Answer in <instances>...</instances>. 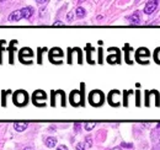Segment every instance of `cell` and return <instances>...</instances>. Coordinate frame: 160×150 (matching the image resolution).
Masks as SVG:
<instances>
[{"mask_svg": "<svg viewBox=\"0 0 160 150\" xmlns=\"http://www.w3.org/2000/svg\"><path fill=\"white\" fill-rule=\"evenodd\" d=\"M95 126H96L95 122H87V123H85V129H86V131H91Z\"/></svg>", "mask_w": 160, "mask_h": 150, "instance_id": "cell-13", "label": "cell"}, {"mask_svg": "<svg viewBox=\"0 0 160 150\" xmlns=\"http://www.w3.org/2000/svg\"><path fill=\"white\" fill-rule=\"evenodd\" d=\"M75 150H85V145L84 143H78L75 146Z\"/></svg>", "mask_w": 160, "mask_h": 150, "instance_id": "cell-15", "label": "cell"}, {"mask_svg": "<svg viewBox=\"0 0 160 150\" xmlns=\"http://www.w3.org/2000/svg\"><path fill=\"white\" fill-rule=\"evenodd\" d=\"M14 100H15V102H16V105H19V106H22V105H25L26 102H27V94L25 92V91H17V92H15V95H14Z\"/></svg>", "mask_w": 160, "mask_h": 150, "instance_id": "cell-2", "label": "cell"}, {"mask_svg": "<svg viewBox=\"0 0 160 150\" xmlns=\"http://www.w3.org/2000/svg\"><path fill=\"white\" fill-rule=\"evenodd\" d=\"M86 141H87V145H89V146H91V144H92V143H91V138H90V137H87V138H86Z\"/></svg>", "mask_w": 160, "mask_h": 150, "instance_id": "cell-20", "label": "cell"}, {"mask_svg": "<svg viewBox=\"0 0 160 150\" xmlns=\"http://www.w3.org/2000/svg\"><path fill=\"white\" fill-rule=\"evenodd\" d=\"M55 144H57V139H55L54 137H48V138L46 139V145H47L48 148H54Z\"/></svg>", "mask_w": 160, "mask_h": 150, "instance_id": "cell-8", "label": "cell"}, {"mask_svg": "<svg viewBox=\"0 0 160 150\" xmlns=\"http://www.w3.org/2000/svg\"><path fill=\"white\" fill-rule=\"evenodd\" d=\"M74 129L78 132V131L80 129V123H75V126H74Z\"/></svg>", "mask_w": 160, "mask_h": 150, "instance_id": "cell-19", "label": "cell"}, {"mask_svg": "<svg viewBox=\"0 0 160 150\" xmlns=\"http://www.w3.org/2000/svg\"><path fill=\"white\" fill-rule=\"evenodd\" d=\"M54 26H63V22H60V21H57V22H54Z\"/></svg>", "mask_w": 160, "mask_h": 150, "instance_id": "cell-21", "label": "cell"}, {"mask_svg": "<svg viewBox=\"0 0 160 150\" xmlns=\"http://www.w3.org/2000/svg\"><path fill=\"white\" fill-rule=\"evenodd\" d=\"M76 15H78L79 17H83V16L85 15V10H84L83 8H78V9H76Z\"/></svg>", "mask_w": 160, "mask_h": 150, "instance_id": "cell-14", "label": "cell"}, {"mask_svg": "<svg viewBox=\"0 0 160 150\" xmlns=\"http://www.w3.org/2000/svg\"><path fill=\"white\" fill-rule=\"evenodd\" d=\"M130 21H131L132 23H134V25H138V23H139V15H138V12H136L134 15H132V16L130 17Z\"/></svg>", "mask_w": 160, "mask_h": 150, "instance_id": "cell-11", "label": "cell"}, {"mask_svg": "<svg viewBox=\"0 0 160 150\" xmlns=\"http://www.w3.org/2000/svg\"><path fill=\"white\" fill-rule=\"evenodd\" d=\"M21 14H22V17H25V19H30L31 15H34V9H32L31 6L23 8V9L21 10Z\"/></svg>", "mask_w": 160, "mask_h": 150, "instance_id": "cell-5", "label": "cell"}, {"mask_svg": "<svg viewBox=\"0 0 160 150\" xmlns=\"http://www.w3.org/2000/svg\"><path fill=\"white\" fill-rule=\"evenodd\" d=\"M156 5H158L156 2H149V3H147V5L144 6V12H145V14H151V12H154V10L156 9Z\"/></svg>", "mask_w": 160, "mask_h": 150, "instance_id": "cell-3", "label": "cell"}, {"mask_svg": "<svg viewBox=\"0 0 160 150\" xmlns=\"http://www.w3.org/2000/svg\"><path fill=\"white\" fill-rule=\"evenodd\" d=\"M20 54H21V57H32V55H34V53H32V51H31L30 48H23V49H21Z\"/></svg>", "mask_w": 160, "mask_h": 150, "instance_id": "cell-10", "label": "cell"}, {"mask_svg": "<svg viewBox=\"0 0 160 150\" xmlns=\"http://www.w3.org/2000/svg\"><path fill=\"white\" fill-rule=\"evenodd\" d=\"M57 150H68V148H67L66 145H59V146L57 148Z\"/></svg>", "mask_w": 160, "mask_h": 150, "instance_id": "cell-18", "label": "cell"}, {"mask_svg": "<svg viewBox=\"0 0 160 150\" xmlns=\"http://www.w3.org/2000/svg\"><path fill=\"white\" fill-rule=\"evenodd\" d=\"M23 150H34V148H31V146H27V148H25Z\"/></svg>", "mask_w": 160, "mask_h": 150, "instance_id": "cell-23", "label": "cell"}, {"mask_svg": "<svg viewBox=\"0 0 160 150\" xmlns=\"http://www.w3.org/2000/svg\"><path fill=\"white\" fill-rule=\"evenodd\" d=\"M27 123L26 122H16L15 124H14V128L17 131V132H22V131H25L26 128H27Z\"/></svg>", "mask_w": 160, "mask_h": 150, "instance_id": "cell-6", "label": "cell"}, {"mask_svg": "<svg viewBox=\"0 0 160 150\" xmlns=\"http://www.w3.org/2000/svg\"><path fill=\"white\" fill-rule=\"evenodd\" d=\"M51 54H52V55H55V57H62V55H63V52H62L59 48H53V49L51 51Z\"/></svg>", "mask_w": 160, "mask_h": 150, "instance_id": "cell-12", "label": "cell"}, {"mask_svg": "<svg viewBox=\"0 0 160 150\" xmlns=\"http://www.w3.org/2000/svg\"><path fill=\"white\" fill-rule=\"evenodd\" d=\"M155 59H156V62L160 63V49L156 51V55H155Z\"/></svg>", "mask_w": 160, "mask_h": 150, "instance_id": "cell-17", "label": "cell"}, {"mask_svg": "<svg viewBox=\"0 0 160 150\" xmlns=\"http://www.w3.org/2000/svg\"><path fill=\"white\" fill-rule=\"evenodd\" d=\"M107 62H108V63H115V62H117V58H116V57L110 55V57L107 58Z\"/></svg>", "mask_w": 160, "mask_h": 150, "instance_id": "cell-16", "label": "cell"}, {"mask_svg": "<svg viewBox=\"0 0 160 150\" xmlns=\"http://www.w3.org/2000/svg\"><path fill=\"white\" fill-rule=\"evenodd\" d=\"M21 17H22L21 10H16V11H14V12L11 14V16H10V20H11V21H19Z\"/></svg>", "mask_w": 160, "mask_h": 150, "instance_id": "cell-7", "label": "cell"}, {"mask_svg": "<svg viewBox=\"0 0 160 150\" xmlns=\"http://www.w3.org/2000/svg\"><path fill=\"white\" fill-rule=\"evenodd\" d=\"M72 15H73L72 12H70V14L68 15V20H69V21H72V19H73V16H72Z\"/></svg>", "mask_w": 160, "mask_h": 150, "instance_id": "cell-22", "label": "cell"}, {"mask_svg": "<svg viewBox=\"0 0 160 150\" xmlns=\"http://www.w3.org/2000/svg\"><path fill=\"white\" fill-rule=\"evenodd\" d=\"M46 99V94L43 91H41V90H38V91H36L34 94V100L37 101V100H44Z\"/></svg>", "mask_w": 160, "mask_h": 150, "instance_id": "cell-9", "label": "cell"}, {"mask_svg": "<svg viewBox=\"0 0 160 150\" xmlns=\"http://www.w3.org/2000/svg\"><path fill=\"white\" fill-rule=\"evenodd\" d=\"M89 100H90V103L91 105H95V106H99L101 105V102L104 101V96L100 91L95 90V91H91L90 96H89Z\"/></svg>", "mask_w": 160, "mask_h": 150, "instance_id": "cell-1", "label": "cell"}, {"mask_svg": "<svg viewBox=\"0 0 160 150\" xmlns=\"http://www.w3.org/2000/svg\"><path fill=\"white\" fill-rule=\"evenodd\" d=\"M80 99H81V96H80V92H79V91H73V92H72V95H70V101H72L73 105H79Z\"/></svg>", "mask_w": 160, "mask_h": 150, "instance_id": "cell-4", "label": "cell"}]
</instances>
